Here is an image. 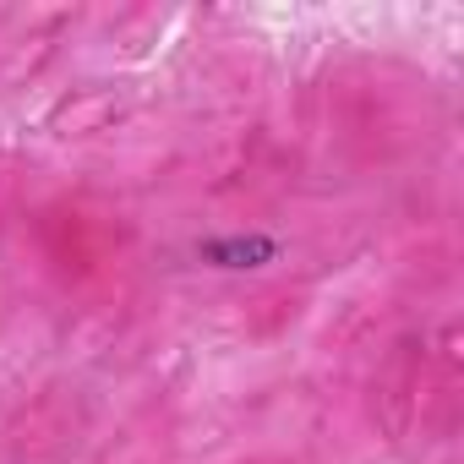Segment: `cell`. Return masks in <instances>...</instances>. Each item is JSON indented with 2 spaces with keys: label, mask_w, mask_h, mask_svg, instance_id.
<instances>
[{
  "label": "cell",
  "mask_w": 464,
  "mask_h": 464,
  "mask_svg": "<svg viewBox=\"0 0 464 464\" xmlns=\"http://www.w3.org/2000/svg\"><path fill=\"white\" fill-rule=\"evenodd\" d=\"M274 257H279V241H268V236H229V241L202 246V263H213V268H263Z\"/></svg>",
  "instance_id": "obj_1"
}]
</instances>
